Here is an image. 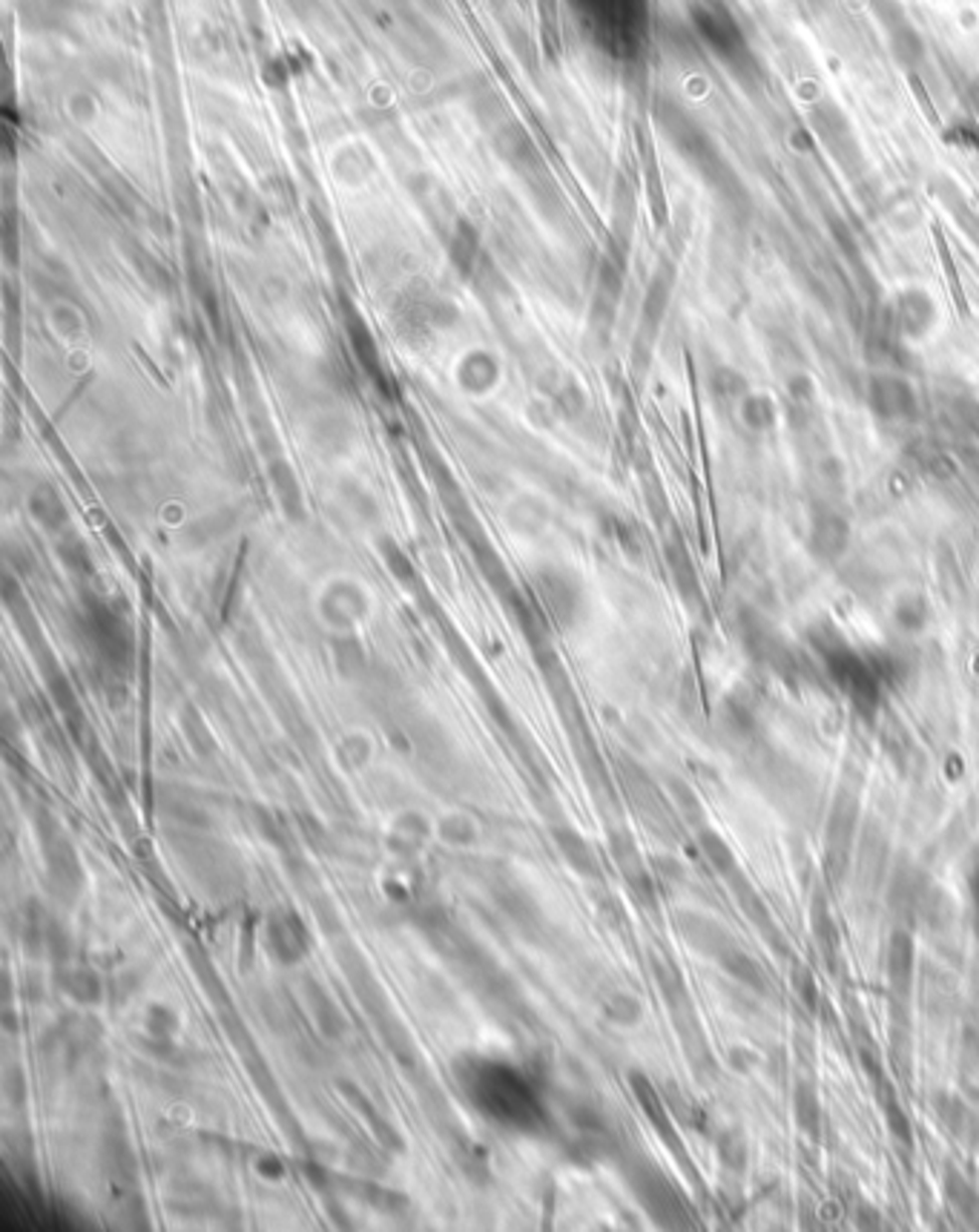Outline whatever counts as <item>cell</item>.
Wrapping results in <instances>:
<instances>
[{"mask_svg": "<svg viewBox=\"0 0 979 1232\" xmlns=\"http://www.w3.org/2000/svg\"><path fill=\"white\" fill-rule=\"evenodd\" d=\"M905 83L911 86L914 101H917V107H920V113L925 116V121H931L934 127H940V113H937L934 101H931V96H928V86L922 83L920 75H917V72H908V75H905Z\"/></svg>", "mask_w": 979, "mask_h": 1232, "instance_id": "cell-11", "label": "cell"}, {"mask_svg": "<svg viewBox=\"0 0 979 1232\" xmlns=\"http://www.w3.org/2000/svg\"><path fill=\"white\" fill-rule=\"evenodd\" d=\"M739 414L750 431H759L761 434V431H770V428L776 425V402L767 397V394H753V391H750L747 397L741 399Z\"/></svg>", "mask_w": 979, "mask_h": 1232, "instance_id": "cell-8", "label": "cell"}, {"mask_svg": "<svg viewBox=\"0 0 979 1232\" xmlns=\"http://www.w3.org/2000/svg\"><path fill=\"white\" fill-rule=\"evenodd\" d=\"M867 399H870V408L885 419H911L920 405L914 388L905 379L891 377V374L870 379Z\"/></svg>", "mask_w": 979, "mask_h": 1232, "instance_id": "cell-1", "label": "cell"}, {"mask_svg": "<svg viewBox=\"0 0 979 1232\" xmlns=\"http://www.w3.org/2000/svg\"><path fill=\"white\" fill-rule=\"evenodd\" d=\"M719 962L724 965V972H727V975L739 980L741 986H747V989H753V992H759V994L767 992V975H764V969H761L753 956L744 954L736 942H733V945H727V951L719 956Z\"/></svg>", "mask_w": 979, "mask_h": 1232, "instance_id": "cell-5", "label": "cell"}, {"mask_svg": "<svg viewBox=\"0 0 979 1232\" xmlns=\"http://www.w3.org/2000/svg\"><path fill=\"white\" fill-rule=\"evenodd\" d=\"M894 618H897V624L905 633H922L928 627V621H931V612H928V603H925L922 595H902L897 609H894Z\"/></svg>", "mask_w": 979, "mask_h": 1232, "instance_id": "cell-9", "label": "cell"}, {"mask_svg": "<svg viewBox=\"0 0 979 1232\" xmlns=\"http://www.w3.org/2000/svg\"><path fill=\"white\" fill-rule=\"evenodd\" d=\"M911 962H914V948H911V936L894 934L891 948H888V977L891 986L897 989V994H905L908 983H911Z\"/></svg>", "mask_w": 979, "mask_h": 1232, "instance_id": "cell-7", "label": "cell"}, {"mask_svg": "<svg viewBox=\"0 0 979 1232\" xmlns=\"http://www.w3.org/2000/svg\"><path fill=\"white\" fill-rule=\"evenodd\" d=\"M968 891H971V902H974V916L979 922V851L971 856V871H968Z\"/></svg>", "mask_w": 979, "mask_h": 1232, "instance_id": "cell-13", "label": "cell"}, {"mask_svg": "<svg viewBox=\"0 0 979 1232\" xmlns=\"http://www.w3.org/2000/svg\"><path fill=\"white\" fill-rule=\"evenodd\" d=\"M707 90H710V86H707V80L701 78V75H687V78H683V93H687V99H693V101L707 99Z\"/></svg>", "mask_w": 979, "mask_h": 1232, "instance_id": "cell-14", "label": "cell"}, {"mask_svg": "<svg viewBox=\"0 0 979 1232\" xmlns=\"http://www.w3.org/2000/svg\"><path fill=\"white\" fill-rule=\"evenodd\" d=\"M957 26H960L962 32H974V29H979V12L971 6V9H962V12H957Z\"/></svg>", "mask_w": 979, "mask_h": 1232, "instance_id": "cell-15", "label": "cell"}, {"mask_svg": "<svg viewBox=\"0 0 979 1232\" xmlns=\"http://www.w3.org/2000/svg\"><path fill=\"white\" fill-rule=\"evenodd\" d=\"M713 391H716L721 399H727V402H733V405L739 408L741 399L750 394V385H747V379L741 377L739 371L721 368V371H716V377H713Z\"/></svg>", "mask_w": 979, "mask_h": 1232, "instance_id": "cell-10", "label": "cell"}, {"mask_svg": "<svg viewBox=\"0 0 979 1232\" xmlns=\"http://www.w3.org/2000/svg\"><path fill=\"white\" fill-rule=\"evenodd\" d=\"M680 931H683L687 942H690L696 951H704V954L716 956V959L727 951V945H733V939L724 934L713 919H707V916L683 914L680 916Z\"/></svg>", "mask_w": 979, "mask_h": 1232, "instance_id": "cell-3", "label": "cell"}, {"mask_svg": "<svg viewBox=\"0 0 979 1232\" xmlns=\"http://www.w3.org/2000/svg\"><path fill=\"white\" fill-rule=\"evenodd\" d=\"M897 325L905 339H925L934 325V299L928 294L908 291L897 308Z\"/></svg>", "mask_w": 979, "mask_h": 1232, "instance_id": "cell-2", "label": "cell"}, {"mask_svg": "<svg viewBox=\"0 0 979 1232\" xmlns=\"http://www.w3.org/2000/svg\"><path fill=\"white\" fill-rule=\"evenodd\" d=\"M853 831H856V805H853V802H850V805L836 802L833 819H830V831H827V851H830L827 859H830V862H836V856H841V862L847 859Z\"/></svg>", "mask_w": 979, "mask_h": 1232, "instance_id": "cell-6", "label": "cell"}, {"mask_svg": "<svg viewBox=\"0 0 979 1232\" xmlns=\"http://www.w3.org/2000/svg\"><path fill=\"white\" fill-rule=\"evenodd\" d=\"M733 1155H739L741 1161H747V1147H744V1140H741L736 1132L721 1137V1161L736 1170V1158H733Z\"/></svg>", "mask_w": 979, "mask_h": 1232, "instance_id": "cell-12", "label": "cell"}, {"mask_svg": "<svg viewBox=\"0 0 979 1232\" xmlns=\"http://www.w3.org/2000/svg\"><path fill=\"white\" fill-rule=\"evenodd\" d=\"M847 540H850V526H847L844 517L821 515L819 520L813 523L810 543H813V552H816L821 560H836V557L847 549Z\"/></svg>", "mask_w": 979, "mask_h": 1232, "instance_id": "cell-4", "label": "cell"}]
</instances>
